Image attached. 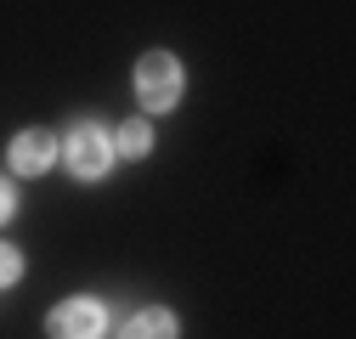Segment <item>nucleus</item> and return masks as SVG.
Masks as SVG:
<instances>
[{
	"mask_svg": "<svg viewBox=\"0 0 356 339\" xmlns=\"http://www.w3.org/2000/svg\"><path fill=\"white\" fill-rule=\"evenodd\" d=\"M136 97H142V108H153V113L175 108V102H181V63H175L170 51L136 57Z\"/></svg>",
	"mask_w": 356,
	"mask_h": 339,
	"instance_id": "obj_1",
	"label": "nucleus"
},
{
	"mask_svg": "<svg viewBox=\"0 0 356 339\" xmlns=\"http://www.w3.org/2000/svg\"><path fill=\"white\" fill-rule=\"evenodd\" d=\"M63 158H68V170L79 181H97V176H108V164H113V142L97 131V124H79V131L63 142Z\"/></svg>",
	"mask_w": 356,
	"mask_h": 339,
	"instance_id": "obj_2",
	"label": "nucleus"
},
{
	"mask_svg": "<svg viewBox=\"0 0 356 339\" xmlns=\"http://www.w3.org/2000/svg\"><path fill=\"white\" fill-rule=\"evenodd\" d=\"M108 328V311L97 300H63L51 311V339H102Z\"/></svg>",
	"mask_w": 356,
	"mask_h": 339,
	"instance_id": "obj_3",
	"label": "nucleus"
},
{
	"mask_svg": "<svg viewBox=\"0 0 356 339\" xmlns=\"http://www.w3.org/2000/svg\"><path fill=\"white\" fill-rule=\"evenodd\" d=\"M57 153H63V147H57L51 131H23V136H12V170H23V176H46Z\"/></svg>",
	"mask_w": 356,
	"mask_h": 339,
	"instance_id": "obj_4",
	"label": "nucleus"
},
{
	"mask_svg": "<svg viewBox=\"0 0 356 339\" xmlns=\"http://www.w3.org/2000/svg\"><path fill=\"white\" fill-rule=\"evenodd\" d=\"M119 339H175V317L159 311V306H142L136 317L119 328Z\"/></svg>",
	"mask_w": 356,
	"mask_h": 339,
	"instance_id": "obj_5",
	"label": "nucleus"
},
{
	"mask_svg": "<svg viewBox=\"0 0 356 339\" xmlns=\"http://www.w3.org/2000/svg\"><path fill=\"white\" fill-rule=\"evenodd\" d=\"M119 153H130V158H142L147 147H153V131H147V124L142 119H130V124H119V142H113Z\"/></svg>",
	"mask_w": 356,
	"mask_h": 339,
	"instance_id": "obj_6",
	"label": "nucleus"
},
{
	"mask_svg": "<svg viewBox=\"0 0 356 339\" xmlns=\"http://www.w3.org/2000/svg\"><path fill=\"white\" fill-rule=\"evenodd\" d=\"M17 272H23V254H17L12 243H0V288L17 283Z\"/></svg>",
	"mask_w": 356,
	"mask_h": 339,
	"instance_id": "obj_7",
	"label": "nucleus"
},
{
	"mask_svg": "<svg viewBox=\"0 0 356 339\" xmlns=\"http://www.w3.org/2000/svg\"><path fill=\"white\" fill-rule=\"evenodd\" d=\"M12 209H17V198H12V187H6V181H0V221H6Z\"/></svg>",
	"mask_w": 356,
	"mask_h": 339,
	"instance_id": "obj_8",
	"label": "nucleus"
}]
</instances>
